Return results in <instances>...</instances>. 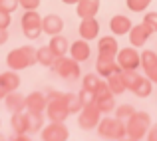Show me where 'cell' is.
I'll return each mask as SVG.
<instances>
[{"mask_svg":"<svg viewBox=\"0 0 157 141\" xmlns=\"http://www.w3.org/2000/svg\"><path fill=\"white\" fill-rule=\"evenodd\" d=\"M70 111V103H68V93H60V92H52L48 93V103H46V115L50 117V121H66Z\"/></svg>","mask_w":157,"mask_h":141,"instance_id":"cell-1","label":"cell"},{"mask_svg":"<svg viewBox=\"0 0 157 141\" xmlns=\"http://www.w3.org/2000/svg\"><path fill=\"white\" fill-rule=\"evenodd\" d=\"M151 127V115L147 111H133L129 119L125 121V137L129 139H143L147 137V131Z\"/></svg>","mask_w":157,"mask_h":141,"instance_id":"cell-2","label":"cell"},{"mask_svg":"<svg viewBox=\"0 0 157 141\" xmlns=\"http://www.w3.org/2000/svg\"><path fill=\"white\" fill-rule=\"evenodd\" d=\"M6 64H8V68L14 70V72L30 68V66L38 64V60H36V50L32 46H22V48L12 50L6 56Z\"/></svg>","mask_w":157,"mask_h":141,"instance_id":"cell-3","label":"cell"},{"mask_svg":"<svg viewBox=\"0 0 157 141\" xmlns=\"http://www.w3.org/2000/svg\"><path fill=\"white\" fill-rule=\"evenodd\" d=\"M98 133L107 139H123L125 137V121L117 117H101L98 123Z\"/></svg>","mask_w":157,"mask_h":141,"instance_id":"cell-4","label":"cell"},{"mask_svg":"<svg viewBox=\"0 0 157 141\" xmlns=\"http://www.w3.org/2000/svg\"><path fill=\"white\" fill-rule=\"evenodd\" d=\"M22 24V32L28 40H38L40 34H42V16L36 10H26L20 20Z\"/></svg>","mask_w":157,"mask_h":141,"instance_id":"cell-5","label":"cell"},{"mask_svg":"<svg viewBox=\"0 0 157 141\" xmlns=\"http://www.w3.org/2000/svg\"><path fill=\"white\" fill-rule=\"evenodd\" d=\"M52 68L56 70V74L60 78H64V80H76V78H80V64H78L72 56L70 58L60 56L56 62H54Z\"/></svg>","mask_w":157,"mask_h":141,"instance_id":"cell-6","label":"cell"},{"mask_svg":"<svg viewBox=\"0 0 157 141\" xmlns=\"http://www.w3.org/2000/svg\"><path fill=\"white\" fill-rule=\"evenodd\" d=\"M101 119V109L98 107V103H90V105H84L80 109V115H78V123H80L82 129H94L98 127Z\"/></svg>","mask_w":157,"mask_h":141,"instance_id":"cell-7","label":"cell"},{"mask_svg":"<svg viewBox=\"0 0 157 141\" xmlns=\"http://www.w3.org/2000/svg\"><path fill=\"white\" fill-rule=\"evenodd\" d=\"M115 62H117V66L121 70H139V66H141V54H139L133 46L123 48V50L117 52Z\"/></svg>","mask_w":157,"mask_h":141,"instance_id":"cell-8","label":"cell"},{"mask_svg":"<svg viewBox=\"0 0 157 141\" xmlns=\"http://www.w3.org/2000/svg\"><path fill=\"white\" fill-rule=\"evenodd\" d=\"M44 141H66L70 137L68 127L64 125V121H50L42 131H40Z\"/></svg>","mask_w":157,"mask_h":141,"instance_id":"cell-9","label":"cell"},{"mask_svg":"<svg viewBox=\"0 0 157 141\" xmlns=\"http://www.w3.org/2000/svg\"><path fill=\"white\" fill-rule=\"evenodd\" d=\"M141 68H143V74L153 84H157V52H153V50H143L141 52Z\"/></svg>","mask_w":157,"mask_h":141,"instance_id":"cell-10","label":"cell"},{"mask_svg":"<svg viewBox=\"0 0 157 141\" xmlns=\"http://www.w3.org/2000/svg\"><path fill=\"white\" fill-rule=\"evenodd\" d=\"M153 34V32L147 28V24L145 22H141V24H135V26H131V30H129V42H131V46L133 48H141V46H145L147 44V40H149V36Z\"/></svg>","mask_w":157,"mask_h":141,"instance_id":"cell-11","label":"cell"},{"mask_svg":"<svg viewBox=\"0 0 157 141\" xmlns=\"http://www.w3.org/2000/svg\"><path fill=\"white\" fill-rule=\"evenodd\" d=\"M78 32H80V38H84V40L90 42V40L100 36V22L96 20V16H94V18H82Z\"/></svg>","mask_w":157,"mask_h":141,"instance_id":"cell-12","label":"cell"},{"mask_svg":"<svg viewBox=\"0 0 157 141\" xmlns=\"http://www.w3.org/2000/svg\"><path fill=\"white\" fill-rule=\"evenodd\" d=\"M119 52L117 40L113 36H104L98 42V58H115Z\"/></svg>","mask_w":157,"mask_h":141,"instance_id":"cell-13","label":"cell"},{"mask_svg":"<svg viewBox=\"0 0 157 141\" xmlns=\"http://www.w3.org/2000/svg\"><path fill=\"white\" fill-rule=\"evenodd\" d=\"M70 56L76 62H86L90 56H92V46H90L88 40H76L74 44H70Z\"/></svg>","mask_w":157,"mask_h":141,"instance_id":"cell-14","label":"cell"},{"mask_svg":"<svg viewBox=\"0 0 157 141\" xmlns=\"http://www.w3.org/2000/svg\"><path fill=\"white\" fill-rule=\"evenodd\" d=\"M62 30H64V20L58 14H46L42 18V32H46L48 36L62 34Z\"/></svg>","mask_w":157,"mask_h":141,"instance_id":"cell-15","label":"cell"},{"mask_svg":"<svg viewBox=\"0 0 157 141\" xmlns=\"http://www.w3.org/2000/svg\"><path fill=\"white\" fill-rule=\"evenodd\" d=\"M131 20L127 18L125 14H115L113 18L109 20V30L113 32L115 36H125V34H129V30H131Z\"/></svg>","mask_w":157,"mask_h":141,"instance_id":"cell-16","label":"cell"},{"mask_svg":"<svg viewBox=\"0 0 157 141\" xmlns=\"http://www.w3.org/2000/svg\"><path fill=\"white\" fill-rule=\"evenodd\" d=\"M46 103H48V97L40 92H32L30 95H26V111H46Z\"/></svg>","mask_w":157,"mask_h":141,"instance_id":"cell-17","label":"cell"},{"mask_svg":"<svg viewBox=\"0 0 157 141\" xmlns=\"http://www.w3.org/2000/svg\"><path fill=\"white\" fill-rule=\"evenodd\" d=\"M117 70H121V68L117 66L115 58H98V62H96V72L100 74L101 78L111 76V74L117 72Z\"/></svg>","mask_w":157,"mask_h":141,"instance_id":"cell-18","label":"cell"},{"mask_svg":"<svg viewBox=\"0 0 157 141\" xmlns=\"http://www.w3.org/2000/svg\"><path fill=\"white\" fill-rule=\"evenodd\" d=\"M76 6L80 18H94L100 10V0H80Z\"/></svg>","mask_w":157,"mask_h":141,"instance_id":"cell-19","label":"cell"},{"mask_svg":"<svg viewBox=\"0 0 157 141\" xmlns=\"http://www.w3.org/2000/svg\"><path fill=\"white\" fill-rule=\"evenodd\" d=\"M10 125H12V131H14V133L28 135V113L26 111H16V113H12Z\"/></svg>","mask_w":157,"mask_h":141,"instance_id":"cell-20","label":"cell"},{"mask_svg":"<svg viewBox=\"0 0 157 141\" xmlns=\"http://www.w3.org/2000/svg\"><path fill=\"white\" fill-rule=\"evenodd\" d=\"M4 103H6L8 111H12V113L26 109V97H24L22 93H18V92H10L6 97H4Z\"/></svg>","mask_w":157,"mask_h":141,"instance_id":"cell-21","label":"cell"},{"mask_svg":"<svg viewBox=\"0 0 157 141\" xmlns=\"http://www.w3.org/2000/svg\"><path fill=\"white\" fill-rule=\"evenodd\" d=\"M48 46L52 48V52L56 54L58 58H60V56H66V54L70 52V42L66 40V36H62V34L52 36V38H50V44H48Z\"/></svg>","mask_w":157,"mask_h":141,"instance_id":"cell-22","label":"cell"},{"mask_svg":"<svg viewBox=\"0 0 157 141\" xmlns=\"http://www.w3.org/2000/svg\"><path fill=\"white\" fill-rule=\"evenodd\" d=\"M105 82H107V86H109V90H111L113 95H119V93L125 92V84H123V78H121V70L113 72L111 76H107Z\"/></svg>","mask_w":157,"mask_h":141,"instance_id":"cell-23","label":"cell"},{"mask_svg":"<svg viewBox=\"0 0 157 141\" xmlns=\"http://www.w3.org/2000/svg\"><path fill=\"white\" fill-rule=\"evenodd\" d=\"M36 60H38V64H42L44 68H52L54 62L58 60V56L52 52L50 46H44V48L36 50Z\"/></svg>","mask_w":157,"mask_h":141,"instance_id":"cell-24","label":"cell"},{"mask_svg":"<svg viewBox=\"0 0 157 141\" xmlns=\"http://www.w3.org/2000/svg\"><path fill=\"white\" fill-rule=\"evenodd\" d=\"M0 82L4 84V88H6L8 92H16V90L20 88V76L14 72V70L0 74Z\"/></svg>","mask_w":157,"mask_h":141,"instance_id":"cell-25","label":"cell"},{"mask_svg":"<svg viewBox=\"0 0 157 141\" xmlns=\"http://www.w3.org/2000/svg\"><path fill=\"white\" fill-rule=\"evenodd\" d=\"M151 92H153V82H151L147 76H141V80H139L137 86L133 88V93L143 99V97H149Z\"/></svg>","mask_w":157,"mask_h":141,"instance_id":"cell-26","label":"cell"},{"mask_svg":"<svg viewBox=\"0 0 157 141\" xmlns=\"http://www.w3.org/2000/svg\"><path fill=\"white\" fill-rule=\"evenodd\" d=\"M28 113V133H38L42 131V125H44V119H42V113L38 111H26Z\"/></svg>","mask_w":157,"mask_h":141,"instance_id":"cell-27","label":"cell"},{"mask_svg":"<svg viewBox=\"0 0 157 141\" xmlns=\"http://www.w3.org/2000/svg\"><path fill=\"white\" fill-rule=\"evenodd\" d=\"M121 78H123V84H125V90L133 92L137 82L141 80V74H137V70H121Z\"/></svg>","mask_w":157,"mask_h":141,"instance_id":"cell-28","label":"cell"},{"mask_svg":"<svg viewBox=\"0 0 157 141\" xmlns=\"http://www.w3.org/2000/svg\"><path fill=\"white\" fill-rule=\"evenodd\" d=\"M96 103L101 109V113H109V111L115 109V95L113 93H105V95H101V97H98Z\"/></svg>","mask_w":157,"mask_h":141,"instance_id":"cell-29","label":"cell"},{"mask_svg":"<svg viewBox=\"0 0 157 141\" xmlns=\"http://www.w3.org/2000/svg\"><path fill=\"white\" fill-rule=\"evenodd\" d=\"M115 117L117 119H121V121H127V119L133 115V111H135V107L131 105V103H121V105H115Z\"/></svg>","mask_w":157,"mask_h":141,"instance_id":"cell-30","label":"cell"},{"mask_svg":"<svg viewBox=\"0 0 157 141\" xmlns=\"http://www.w3.org/2000/svg\"><path fill=\"white\" fill-rule=\"evenodd\" d=\"M100 74H88V76H84V84H82V88L84 90H90V92H96L98 86H100Z\"/></svg>","mask_w":157,"mask_h":141,"instance_id":"cell-31","label":"cell"},{"mask_svg":"<svg viewBox=\"0 0 157 141\" xmlns=\"http://www.w3.org/2000/svg\"><path fill=\"white\" fill-rule=\"evenodd\" d=\"M153 2V0H127V8H129L131 12H143L149 8V4Z\"/></svg>","mask_w":157,"mask_h":141,"instance_id":"cell-32","label":"cell"},{"mask_svg":"<svg viewBox=\"0 0 157 141\" xmlns=\"http://www.w3.org/2000/svg\"><path fill=\"white\" fill-rule=\"evenodd\" d=\"M143 22L147 24V28H149L153 34H157V12H147V14L143 16Z\"/></svg>","mask_w":157,"mask_h":141,"instance_id":"cell-33","label":"cell"},{"mask_svg":"<svg viewBox=\"0 0 157 141\" xmlns=\"http://www.w3.org/2000/svg\"><path fill=\"white\" fill-rule=\"evenodd\" d=\"M18 6H20L18 0H0V10H2V12H8V14H12V12H14Z\"/></svg>","mask_w":157,"mask_h":141,"instance_id":"cell-34","label":"cell"},{"mask_svg":"<svg viewBox=\"0 0 157 141\" xmlns=\"http://www.w3.org/2000/svg\"><path fill=\"white\" fill-rule=\"evenodd\" d=\"M18 2L24 10H36L40 6V0H18Z\"/></svg>","mask_w":157,"mask_h":141,"instance_id":"cell-35","label":"cell"},{"mask_svg":"<svg viewBox=\"0 0 157 141\" xmlns=\"http://www.w3.org/2000/svg\"><path fill=\"white\" fill-rule=\"evenodd\" d=\"M10 22H12L10 14H8V12H2V10H0V28H6V30H8Z\"/></svg>","mask_w":157,"mask_h":141,"instance_id":"cell-36","label":"cell"},{"mask_svg":"<svg viewBox=\"0 0 157 141\" xmlns=\"http://www.w3.org/2000/svg\"><path fill=\"white\" fill-rule=\"evenodd\" d=\"M147 139H149V141H157V123H151L149 131H147Z\"/></svg>","mask_w":157,"mask_h":141,"instance_id":"cell-37","label":"cell"},{"mask_svg":"<svg viewBox=\"0 0 157 141\" xmlns=\"http://www.w3.org/2000/svg\"><path fill=\"white\" fill-rule=\"evenodd\" d=\"M6 42H8V30L6 28H0V46L6 44Z\"/></svg>","mask_w":157,"mask_h":141,"instance_id":"cell-38","label":"cell"},{"mask_svg":"<svg viewBox=\"0 0 157 141\" xmlns=\"http://www.w3.org/2000/svg\"><path fill=\"white\" fill-rule=\"evenodd\" d=\"M8 93H10V92H8V90L4 88V84H2V82H0V99H4V97H6Z\"/></svg>","mask_w":157,"mask_h":141,"instance_id":"cell-39","label":"cell"},{"mask_svg":"<svg viewBox=\"0 0 157 141\" xmlns=\"http://www.w3.org/2000/svg\"><path fill=\"white\" fill-rule=\"evenodd\" d=\"M62 2H64V4H78L80 0H62Z\"/></svg>","mask_w":157,"mask_h":141,"instance_id":"cell-40","label":"cell"}]
</instances>
